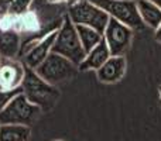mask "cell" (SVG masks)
I'll return each instance as SVG.
<instances>
[{
    "label": "cell",
    "instance_id": "30bf717a",
    "mask_svg": "<svg viewBox=\"0 0 161 141\" xmlns=\"http://www.w3.org/2000/svg\"><path fill=\"white\" fill-rule=\"evenodd\" d=\"M126 69L127 61L125 57H110L96 71V76L102 83H116L126 75Z\"/></svg>",
    "mask_w": 161,
    "mask_h": 141
},
{
    "label": "cell",
    "instance_id": "4fadbf2b",
    "mask_svg": "<svg viewBox=\"0 0 161 141\" xmlns=\"http://www.w3.org/2000/svg\"><path fill=\"white\" fill-rule=\"evenodd\" d=\"M137 11L143 25L157 30L161 24V10L151 0H136Z\"/></svg>",
    "mask_w": 161,
    "mask_h": 141
},
{
    "label": "cell",
    "instance_id": "6da1fadb",
    "mask_svg": "<svg viewBox=\"0 0 161 141\" xmlns=\"http://www.w3.org/2000/svg\"><path fill=\"white\" fill-rule=\"evenodd\" d=\"M21 92L28 102L41 110L51 109L59 99V92L57 86L47 83L33 69L25 71L24 80L21 83Z\"/></svg>",
    "mask_w": 161,
    "mask_h": 141
},
{
    "label": "cell",
    "instance_id": "e0dca14e",
    "mask_svg": "<svg viewBox=\"0 0 161 141\" xmlns=\"http://www.w3.org/2000/svg\"><path fill=\"white\" fill-rule=\"evenodd\" d=\"M19 92H21V89H17V90H0V111L4 109V106L7 105Z\"/></svg>",
    "mask_w": 161,
    "mask_h": 141
},
{
    "label": "cell",
    "instance_id": "d4e9b609",
    "mask_svg": "<svg viewBox=\"0 0 161 141\" xmlns=\"http://www.w3.org/2000/svg\"><path fill=\"white\" fill-rule=\"evenodd\" d=\"M55 141H64V140H55Z\"/></svg>",
    "mask_w": 161,
    "mask_h": 141
},
{
    "label": "cell",
    "instance_id": "3957f363",
    "mask_svg": "<svg viewBox=\"0 0 161 141\" xmlns=\"http://www.w3.org/2000/svg\"><path fill=\"white\" fill-rule=\"evenodd\" d=\"M40 114L41 109L28 102L23 92H19L0 111V124H19L30 127Z\"/></svg>",
    "mask_w": 161,
    "mask_h": 141
},
{
    "label": "cell",
    "instance_id": "7c38bea8",
    "mask_svg": "<svg viewBox=\"0 0 161 141\" xmlns=\"http://www.w3.org/2000/svg\"><path fill=\"white\" fill-rule=\"evenodd\" d=\"M110 57H112L110 51H109L105 40H102L96 47L92 48L89 52H86L85 59H83L82 64L78 67V69L79 71H95L96 72L99 68H102V65L105 64Z\"/></svg>",
    "mask_w": 161,
    "mask_h": 141
},
{
    "label": "cell",
    "instance_id": "5b68a950",
    "mask_svg": "<svg viewBox=\"0 0 161 141\" xmlns=\"http://www.w3.org/2000/svg\"><path fill=\"white\" fill-rule=\"evenodd\" d=\"M76 71H78L76 65H74L67 58L54 52H51L47 57V59L38 68L34 69V72L41 79H44L45 82L53 86H57L59 83L68 82L69 79H72L76 75Z\"/></svg>",
    "mask_w": 161,
    "mask_h": 141
},
{
    "label": "cell",
    "instance_id": "d6986e66",
    "mask_svg": "<svg viewBox=\"0 0 161 141\" xmlns=\"http://www.w3.org/2000/svg\"><path fill=\"white\" fill-rule=\"evenodd\" d=\"M154 38H156L157 42H160L161 44V24H160V27L157 28V30H154Z\"/></svg>",
    "mask_w": 161,
    "mask_h": 141
},
{
    "label": "cell",
    "instance_id": "5bb4252c",
    "mask_svg": "<svg viewBox=\"0 0 161 141\" xmlns=\"http://www.w3.org/2000/svg\"><path fill=\"white\" fill-rule=\"evenodd\" d=\"M30 127L19 124H0V141H27Z\"/></svg>",
    "mask_w": 161,
    "mask_h": 141
},
{
    "label": "cell",
    "instance_id": "7a4b0ae2",
    "mask_svg": "<svg viewBox=\"0 0 161 141\" xmlns=\"http://www.w3.org/2000/svg\"><path fill=\"white\" fill-rule=\"evenodd\" d=\"M53 52L67 58L68 61H71L76 67H79L85 59L86 52L79 41L76 27L68 16H64L61 27L57 31L55 41L53 45Z\"/></svg>",
    "mask_w": 161,
    "mask_h": 141
},
{
    "label": "cell",
    "instance_id": "ffe728a7",
    "mask_svg": "<svg viewBox=\"0 0 161 141\" xmlns=\"http://www.w3.org/2000/svg\"><path fill=\"white\" fill-rule=\"evenodd\" d=\"M44 2L48 4H62V3H65V0H44Z\"/></svg>",
    "mask_w": 161,
    "mask_h": 141
},
{
    "label": "cell",
    "instance_id": "9a60e30c",
    "mask_svg": "<svg viewBox=\"0 0 161 141\" xmlns=\"http://www.w3.org/2000/svg\"><path fill=\"white\" fill-rule=\"evenodd\" d=\"M75 27L79 37V41L82 44V48L85 50V52H89L92 48H95L103 40L102 34L99 31L93 30V28L85 27V25H75Z\"/></svg>",
    "mask_w": 161,
    "mask_h": 141
},
{
    "label": "cell",
    "instance_id": "52a82bcc",
    "mask_svg": "<svg viewBox=\"0 0 161 141\" xmlns=\"http://www.w3.org/2000/svg\"><path fill=\"white\" fill-rule=\"evenodd\" d=\"M133 31L130 27L110 19L103 31V40L110 51L112 57H125L133 40Z\"/></svg>",
    "mask_w": 161,
    "mask_h": 141
},
{
    "label": "cell",
    "instance_id": "44dd1931",
    "mask_svg": "<svg viewBox=\"0 0 161 141\" xmlns=\"http://www.w3.org/2000/svg\"><path fill=\"white\" fill-rule=\"evenodd\" d=\"M79 2H80V0H65V4H67L68 7H72V6L78 4Z\"/></svg>",
    "mask_w": 161,
    "mask_h": 141
},
{
    "label": "cell",
    "instance_id": "cb8c5ba5",
    "mask_svg": "<svg viewBox=\"0 0 161 141\" xmlns=\"http://www.w3.org/2000/svg\"><path fill=\"white\" fill-rule=\"evenodd\" d=\"M2 61H3V59H2V57H0V64H2Z\"/></svg>",
    "mask_w": 161,
    "mask_h": 141
},
{
    "label": "cell",
    "instance_id": "2e32d148",
    "mask_svg": "<svg viewBox=\"0 0 161 141\" xmlns=\"http://www.w3.org/2000/svg\"><path fill=\"white\" fill-rule=\"evenodd\" d=\"M36 0H11L10 14L11 16H23L31 10Z\"/></svg>",
    "mask_w": 161,
    "mask_h": 141
},
{
    "label": "cell",
    "instance_id": "8992f818",
    "mask_svg": "<svg viewBox=\"0 0 161 141\" xmlns=\"http://www.w3.org/2000/svg\"><path fill=\"white\" fill-rule=\"evenodd\" d=\"M67 16L75 25H85V27H91L93 30L99 31L103 35L106 25H108L110 17L100 10L97 6L92 4L88 0H80L78 4L68 7Z\"/></svg>",
    "mask_w": 161,
    "mask_h": 141
},
{
    "label": "cell",
    "instance_id": "277c9868",
    "mask_svg": "<svg viewBox=\"0 0 161 141\" xmlns=\"http://www.w3.org/2000/svg\"><path fill=\"white\" fill-rule=\"evenodd\" d=\"M97 6L110 19L130 27L131 30H140L143 23L137 11L136 0H88Z\"/></svg>",
    "mask_w": 161,
    "mask_h": 141
},
{
    "label": "cell",
    "instance_id": "ba28073f",
    "mask_svg": "<svg viewBox=\"0 0 161 141\" xmlns=\"http://www.w3.org/2000/svg\"><path fill=\"white\" fill-rule=\"evenodd\" d=\"M25 71L21 61L17 59H3L0 64V90H17L21 89Z\"/></svg>",
    "mask_w": 161,
    "mask_h": 141
},
{
    "label": "cell",
    "instance_id": "8fae6325",
    "mask_svg": "<svg viewBox=\"0 0 161 141\" xmlns=\"http://www.w3.org/2000/svg\"><path fill=\"white\" fill-rule=\"evenodd\" d=\"M21 51V35L14 30H0V57L16 59Z\"/></svg>",
    "mask_w": 161,
    "mask_h": 141
},
{
    "label": "cell",
    "instance_id": "7402d4cb",
    "mask_svg": "<svg viewBox=\"0 0 161 141\" xmlns=\"http://www.w3.org/2000/svg\"><path fill=\"white\" fill-rule=\"evenodd\" d=\"M151 2H153V3H154V4H156V6H157V7H158V8H160V10H161V0H151Z\"/></svg>",
    "mask_w": 161,
    "mask_h": 141
},
{
    "label": "cell",
    "instance_id": "9c48e42d",
    "mask_svg": "<svg viewBox=\"0 0 161 141\" xmlns=\"http://www.w3.org/2000/svg\"><path fill=\"white\" fill-rule=\"evenodd\" d=\"M57 31L48 34V35H45L44 38H41L40 41H37L30 50L25 51V52L20 57L27 69L34 71L36 68H38L40 65L47 59V57L53 52V45H54V41H55Z\"/></svg>",
    "mask_w": 161,
    "mask_h": 141
},
{
    "label": "cell",
    "instance_id": "ac0fdd59",
    "mask_svg": "<svg viewBox=\"0 0 161 141\" xmlns=\"http://www.w3.org/2000/svg\"><path fill=\"white\" fill-rule=\"evenodd\" d=\"M11 0H0V21L10 14Z\"/></svg>",
    "mask_w": 161,
    "mask_h": 141
},
{
    "label": "cell",
    "instance_id": "603a6c76",
    "mask_svg": "<svg viewBox=\"0 0 161 141\" xmlns=\"http://www.w3.org/2000/svg\"><path fill=\"white\" fill-rule=\"evenodd\" d=\"M158 95H160V103H161V86L158 88Z\"/></svg>",
    "mask_w": 161,
    "mask_h": 141
}]
</instances>
